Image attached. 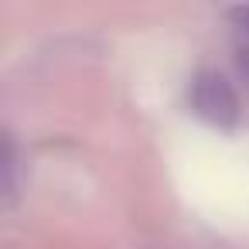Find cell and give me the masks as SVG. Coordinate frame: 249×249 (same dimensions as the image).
I'll return each mask as SVG.
<instances>
[{"instance_id":"obj_2","label":"cell","mask_w":249,"mask_h":249,"mask_svg":"<svg viewBox=\"0 0 249 249\" xmlns=\"http://www.w3.org/2000/svg\"><path fill=\"white\" fill-rule=\"evenodd\" d=\"M232 21H235V31H239V65L249 75V7L232 11Z\"/></svg>"},{"instance_id":"obj_1","label":"cell","mask_w":249,"mask_h":249,"mask_svg":"<svg viewBox=\"0 0 249 249\" xmlns=\"http://www.w3.org/2000/svg\"><path fill=\"white\" fill-rule=\"evenodd\" d=\"M188 99H191V109L212 126H232L239 120V96L218 72L195 75V82L188 89Z\"/></svg>"}]
</instances>
